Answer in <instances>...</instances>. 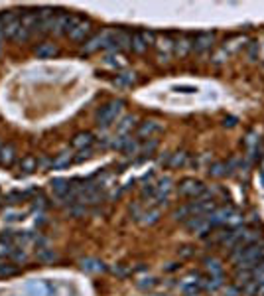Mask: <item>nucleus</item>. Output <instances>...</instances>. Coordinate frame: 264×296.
Instances as JSON below:
<instances>
[{
  "mask_svg": "<svg viewBox=\"0 0 264 296\" xmlns=\"http://www.w3.org/2000/svg\"><path fill=\"white\" fill-rule=\"evenodd\" d=\"M261 259H264V241H257L245 247L231 249V261L237 265V269H253Z\"/></svg>",
  "mask_w": 264,
  "mask_h": 296,
  "instance_id": "obj_1",
  "label": "nucleus"
},
{
  "mask_svg": "<svg viewBox=\"0 0 264 296\" xmlns=\"http://www.w3.org/2000/svg\"><path fill=\"white\" fill-rule=\"evenodd\" d=\"M121 113H123V101H109L107 105H103V107L97 111V117H95L97 127L109 129V127L119 119Z\"/></svg>",
  "mask_w": 264,
  "mask_h": 296,
  "instance_id": "obj_2",
  "label": "nucleus"
},
{
  "mask_svg": "<svg viewBox=\"0 0 264 296\" xmlns=\"http://www.w3.org/2000/svg\"><path fill=\"white\" fill-rule=\"evenodd\" d=\"M203 190H205V186H203L199 180H195V178H185V180H181V184H179V188H177L179 196L189 197V199H197V197L203 194Z\"/></svg>",
  "mask_w": 264,
  "mask_h": 296,
  "instance_id": "obj_3",
  "label": "nucleus"
},
{
  "mask_svg": "<svg viewBox=\"0 0 264 296\" xmlns=\"http://www.w3.org/2000/svg\"><path fill=\"white\" fill-rule=\"evenodd\" d=\"M237 211H235V207H217V209H213L209 215H207V223L211 225V229L213 227H221V225H227L229 221H231V217L235 215Z\"/></svg>",
  "mask_w": 264,
  "mask_h": 296,
  "instance_id": "obj_4",
  "label": "nucleus"
},
{
  "mask_svg": "<svg viewBox=\"0 0 264 296\" xmlns=\"http://www.w3.org/2000/svg\"><path fill=\"white\" fill-rule=\"evenodd\" d=\"M215 44V34L213 32H201L193 38V49L197 53H207Z\"/></svg>",
  "mask_w": 264,
  "mask_h": 296,
  "instance_id": "obj_5",
  "label": "nucleus"
},
{
  "mask_svg": "<svg viewBox=\"0 0 264 296\" xmlns=\"http://www.w3.org/2000/svg\"><path fill=\"white\" fill-rule=\"evenodd\" d=\"M111 30H103L101 34H97V36H93L85 46H83V53H93V51H97V49H101V48H105L107 46V42H109V38H111Z\"/></svg>",
  "mask_w": 264,
  "mask_h": 296,
  "instance_id": "obj_6",
  "label": "nucleus"
},
{
  "mask_svg": "<svg viewBox=\"0 0 264 296\" xmlns=\"http://www.w3.org/2000/svg\"><path fill=\"white\" fill-rule=\"evenodd\" d=\"M154 42V34L152 32H136L132 34V46L131 49H134L136 53H144L146 48Z\"/></svg>",
  "mask_w": 264,
  "mask_h": 296,
  "instance_id": "obj_7",
  "label": "nucleus"
},
{
  "mask_svg": "<svg viewBox=\"0 0 264 296\" xmlns=\"http://www.w3.org/2000/svg\"><path fill=\"white\" fill-rule=\"evenodd\" d=\"M162 131V125L158 123V121H144L140 127H138V131H136V137L138 139H152L156 133H160Z\"/></svg>",
  "mask_w": 264,
  "mask_h": 296,
  "instance_id": "obj_8",
  "label": "nucleus"
},
{
  "mask_svg": "<svg viewBox=\"0 0 264 296\" xmlns=\"http://www.w3.org/2000/svg\"><path fill=\"white\" fill-rule=\"evenodd\" d=\"M191 49H193V38H189V36H181V38L174 44V53L179 55V57H185Z\"/></svg>",
  "mask_w": 264,
  "mask_h": 296,
  "instance_id": "obj_9",
  "label": "nucleus"
},
{
  "mask_svg": "<svg viewBox=\"0 0 264 296\" xmlns=\"http://www.w3.org/2000/svg\"><path fill=\"white\" fill-rule=\"evenodd\" d=\"M91 28H93V26H91V22L83 18V20H81V22L73 28V32L69 34V38H71V40H75V42L85 40V36H89V34H91Z\"/></svg>",
  "mask_w": 264,
  "mask_h": 296,
  "instance_id": "obj_10",
  "label": "nucleus"
},
{
  "mask_svg": "<svg viewBox=\"0 0 264 296\" xmlns=\"http://www.w3.org/2000/svg\"><path fill=\"white\" fill-rule=\"evenodd\" d=\"M73 148H79V150H85V148H91L93 145V135L91 133H77L71 141Z\"/></svg>",
  "mask_w": 264,
  "mask_h": 296,
  "instance_id": "obj_11",
  "label": "nucleus"
},
{
  "mask_svg": "<svg viewBox=\"0 0 264 296\" xmlns=\"http://www.w3.org/2000/svg\"><path fill=\"white\" fill-rule=\"evenodd\" d=\"M255 281V275H253V271H249V269H239L237 271V275H235V285H237V289H245L249 283H253Z\"/></svg>",
  "mask_w": 264,
  "mask_h": 296,
  "instance_id": "obj_12",
  "label": "nucleus"
},
{
  "mask_svg": "<svg viewBox=\"0 0 264 296\" xmlns=\"http://www.w3.org/2000/svg\"><path fill=\"white\" fill-rule=\"evenodd\" d=\"M16 158V150L12 145H6V147H0V166H10Z\"/></svg>",
  "mask_w": 264,
  "mask_h": 296,
  "instance_id": "obj_13",
  "label": "nucleus"
},
{
  "mask_svg": "<svg viewBox=\"0 0 264 296\" xmlns=\"http://www.w3.org/2000/svg\"><path fill=\"white\" fill-rule=\"evenodd\" d=\"M36 55L38 57H53V55H57V48L49 42H44L36 48Z\"/></svg>",
  "mask_w": 264,
  "mask_h": 296,
  "instance_id": "obj_14",
  "label": "nucleus"
},
{
  "mask_svg": "<svg viewBox=\"0 0 264 296\" xmlns=\"http://www.w3.org/2000/svg\"><path fill=\"white\" fill-rule=\"evenodd\" d=\"M81 269L87 271V273H103L105 265L97 259H85V261H81Z\"/></svg>",
  "mask_w": 264,
  "mask_h": 296,
  "instance_id": "obj_15",
  "label": "nucleus"
},
{
  "mask_svg": "<svg viewBox=\"0 0 264 296\" xmlns=\"http://www.w3.org/2000/svg\"><path fill=\"white\" fill-rule=\"evenodd\" d=\"M142 219H138L142 225H154L158 219H160V209L158 207H152L150 211H144L142 215H140Z\"/></svg>",
  "mask_w": 264,
  "mask_h": 296,
  "instance_id": "obj_16",
  "label": "nucleus"
},
{
  "mask_svg": "<svg viewBox=\"0 0 264 296\" xmlns=\"http://www.w3.org/2000/svg\"><path fill=\"white\" fill-rule=\"evenodd\" d=\"M203 265H205V269L209 271V275L211 277H219V275H223V267H221V261H217V259H205L203 261Z\"/></svg>",
  "mask_w": 264,
  "mask_h": 296,
  "instance_id": "obj_17",
  "label": "nucleus"
},
{
  "mask_svg": "<svg viewBox=\"0 0 264 296\" xmlns=\"http://www.w3.org/2000/svg\"><path fill=\"white\" fill-rule=\"evenodd\" d=\"M227 172H229V164H225V162H215L209 166V174L215 178H223V176H227Z\"/></svg>",
  "mask_w": 264,
  "mask_h": 296,
  "instance_id": "obj_18",
  "label": "nucleus"
},
{
  "mask_svg": "<svg viewBox=\"0 0 264 296\" xmlns=\"http://www.w3.org/2000/svg\"><path fill=\"white\" fill-rule=\"evenodd\" d=\"M136 81V73L134 71H127V73H121V75H117V79H115V83L119 85V87H129Z\"/></svg>",
  "mask_w": 264,
  "mask_h": 296,
  "instance_id": "obj_19",
  "label": "nucleus"
},
{
  "mask_svg": "<svg viewBox=\"0 0 264 296\" xmlns=\"http://www.w3.org/2000/svg\"><path fill=\"white\" fill-rule=\"evenodd\" d=\"M71 162V152H61L53 162H51V168H55V170H59V168H65L67 164Z\"/></svg>",
  "mask_w": 264,
  "mask_h": 296,
  "instance_id": "obj_20",
  "label": "nucleus"
},
{
  "mask_svg": "<svg viewBox=\"0 0 264 296\" xmlns=\"http://www.w3.org/2000/svg\"><path fill=\"white\" fill-rule=\"evenodd\" d=\"M203 287H205L207 291H217V289H221V287H223V275H219V277H209L207 281H203Z\"/></svg>",
  "mask_w": 264,
  "mask_h": 296,
  "instance_id": "obj_21",
  "label": "nucleus"
},
{
  "mask_svg": "<svg viewBox=\"0 0 264 296\" xmlns=\"http://www.w3.org/2000/svg\"><path fill=\"white\" fill-rule=\"evenodd\" d=\"M134 121H136V119H134L132 115L125 117V119H123V121L119 123V135H127V133L131 131L132 127H134Z\"/></svg>",
  "mask_w": 264,
  "mask_h": 296,
  "instance_id": "obj_22",
  "label": "nucleus"
},
{
  "mask_svg": "<svg viewBox=\"0 0 264 296\" xmlns=\"http://www.w3.org/2000/svg\"><path fill=\"white\" fill-rule=\"evenodd\" d=\"M185 160H187V154L185 152H176V154H172V160L168 162L172 168H179V166H183L185 164Z\"/></svg>",
  "mask_w": 264,
  "mask_h": 296,
  "instance_id": "obj_23",
  "label": "nucleus"
},
{
  "mask_svg": "<svg viewBox=\"0 0 264 296\" xmlns=\"http://www.w3.org/2000/svg\"><path fill=\"white\" fill-rule=\"evenodd\" d=\"M18 273V267L12 265V263H2L0 265V277H12Z\"/></svg>",
  "mask_w": 264,
  "mask_h": 296,
  "instance_id": "obj_24",
  "label": "nucleus"
},
{
  "mask_svg": "<svg viewBox=\"0 0 264 296\" xmlns=\"http://www.w3.org/2000/svg\"><path fill=\"white\" fill-rule=\"evenodd\" d=\"M131 141V137L129 135H119V137H115V141H113V148H117V150H123V148L127 147V143Z\"/></svg>",
  "mask_w": 264,
  "mask_h": 296,
  "instance_id": "obj_25",
  "label": "nucleus"
},
{
  "mask_svg": "<svg viewBox=\"0 0 264 296\" xmlns=\"http://www.w3.org/2000/svg\"><path fill=\"white\" fill-rule=\"evenodd\" d=\"M138 150H140V145H138V143H136L134 139H131V141L127 143V147L123 148V152H125L127 156H134V154H136Z\"/></svg>",
  "mask_w": 264,
  "mask_h": 296,
  "instance_id": "obj_26",
  "label": "nucleus"
},
{
  "mask_svg": "<svg viewBox=\"0 0 264 296\" xmlns=\"http://www.w3.org/2000/svg\"><path fill=\"white\" fill-rule=\"evenodd\" d=\"M34 166H36V160H34L32 156H28V158H24V162L20 164V168H22L24 172H32V170H34Z\"/></svg>",
  "mask_w": 264,
  "mask_h": 296,
  "instance_id": "obj_27",
  "label": "nucleus"
},
{
  "mask_svg": "<svg viewBox=\"0 0 264 296\" xmlns=\"http://www.w3.org/2000/svg\"><path fill=\"white\" fill-rule=\"evenodd\" d=\"M156 148H158V141H156V139H150V143H146V145L142 147V152H144L146 156H150Z\"/></svg>",
  "mask_w": 264,
  "mask_h": 296,
  "instance_id": "obj_28",
  "label": "nucleus"
},
{
  "mask_svg": "<svg viewBox=\"0 0 264 296\" xmlns=\"http://www.w3.org/2000/svg\"><path fill=\"white\" fill-rule=\"evenodd\" d=\"M38 259H40V261H44V263H47V261H55V259H57V255H55L53 251H42V253L38 255Z\"/></svg>",
  "mask_w": 264,
  "mask_h": 296,
  "instance_id": "obj_29",
  "label": "nucleus"
},
{
  "mask_svg": "<svg viewBox=\"0 0 264 296\" xmlns=\"http://www.w3.org/2000/svg\"><path fill=\"white\" fill-rule=\"evenodd\" d=\"M259 49H261V48H259V42H251V46H249V57H251L253 61L257 59V53H259Z\"/></svg>",
  "mask_w": 264,
  "mask_h": 296,
  "instance_id": "obj_30",
  "label": "nucleus"
},
{
  "mask_svg": "<svg viewBox=\"0 0 264 296\" xmlns=\"http://www.w3.org/2000/svg\"><path fill=\"white\" fill-rule=\"evenodd\" d=\"M146 283H138V289H142V291H146V289H154L156 285H158V281L156 279H144Z\"/></svg>",
  "mask_w": 264,
  "mask_h": 296,
  "instance_id": "obj_31",
  "label": "nucleus"
},
{
  "mask_svg": "<svg viewBox=\"0 0 264 296\" xmlns=\"http://www.w3.org/2000/svg\"><path fill=\"white\" fill-rule=\"evenodd\" d=\"M113 273H115V275H119V277H127L129 269H125V267H115V269H113Z\"/></svg>",
  "mask_w": 264,
  "mask_h": 296,
  "instance_id": "obj_32",
  "label": "nucleus"
},
{
  "mask_svg": "<svg viewBox=\"0 0 264 296\" xmlns=\"http://www.w3.org/2000/svg\"><path fill=\"white\" fill-rule=\"evenodd\" d=\"M223 125H225V127H229V129H233V127H237V119H233V117H231V119H225V121H223Z\"/></svg>",
  "mask_w": 264,
  "mask_h": 296,
  "instance_id": "obj_33",
  "label": "nucleus"
},
{
  "mask_svg": "<svg viewBox=\"0 0 264 296\" xmlns=\"http://www.w3.org/2000/svg\"><path fill=\"white\" fill-rule=\"evenodd\" d=\"M241 293V289H237V287H229L227 289V296H239Z\"/></svg>",
  "mask_w": 264,
  "mask_h": 296,
  "instance_id": "obj_34",
  "label": "nucleus"
},
{
  "mask_svg": "<svg viewBox=\"0 0 264 296\" xmlns=\"http://www.w3.org/2000/svg\"><path fill=\"white\" fill-rule=\"evenodd\" d=\"M257 296H264V279L259 281V295Z\"/></svg>",
  "mask_w": 264,
  "mask_h": 296,
  "instance_id": "obj_35",
  "label": "nucleus"
}]
</instances>
